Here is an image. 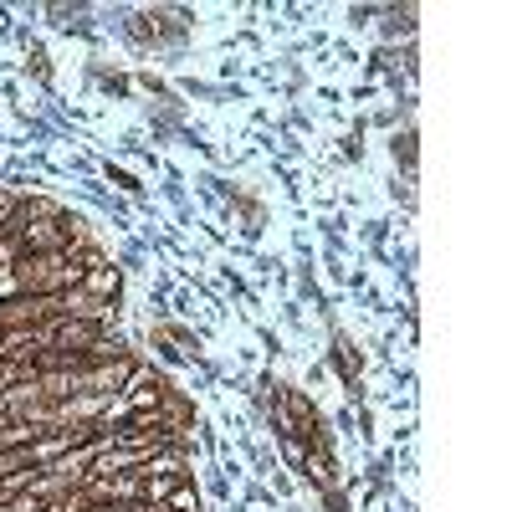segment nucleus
<instances>
[{
  "label": "nucleus",
  "instance_id": "obj_1",
  "mask_svg": "<svg viewBox=\"0 0 512 512\" xmlns=\"http://www.w3.org/2000/svg\"><path fill=\"white\" fill-rule=\"evenodd\" d=\"M164 512H200V492H195L190 482H180L175 492L164 497Z\"/></svg>",
  "mask_w": 512,
  "mask_h": 512
},
{
  "label": "nucleus",
  "instance_id": "obj_2",
  "mask_svg": "<svg viewBox=\"0 0 512 512\" xmlns=\"http://www.w3.org/2000/svg\"><path fill=\"white\" fill-rule=\"evenodd\" d=\"M282 451H287V461H303V456H308V446L297 441V436H287V446H282Z\"/></svg>",
  "mask_w": 512,
  "mask_h": 512
},
{
  "label": "nucleus",
  "instance_id": "obj_3",
  "mask_svg": "<svg viewBox=\"0 0 512 512\" xmlns=\"http://www.w3.org/2000/svg\"><path fill=\"white\" fill-rule=\"evenodd\" d=\"M108 180H113L118 190H139V185H134V175H123V169H108Z\"/></svg>",
  "mask_w": 512,
  "mask_h": 512
},
{
  "label": "nucleus",
  "instance_id": "obj_4",
  "mask_svg": "<svg viewBox=\"0 0 512 512\" xmlns=\"http://www.w3.org/2000/svg\"><path fill=\"white\" fill-rule=\"evenodd\" d=\"M395 154H405V164H410V159H415V139H410V134H405V139H395Z\"/></svg>",
  "mask_w": 512,
  "mask_h": 512
},
{
  "label": "nucleus",
  "instance_id": "obj_5",
  "mask_svg": "<svg viewBox=\"0 0 512 512\" xmlns=\"http://www.w3.org/2000/svg\"><path fill=\"white\" fill-rule=\"evenodd\" d=\"M0 354H6V338H0Z\"/></svg>",
  "mask_w": 512,
  "mask_h": 512
}]
</instances>
